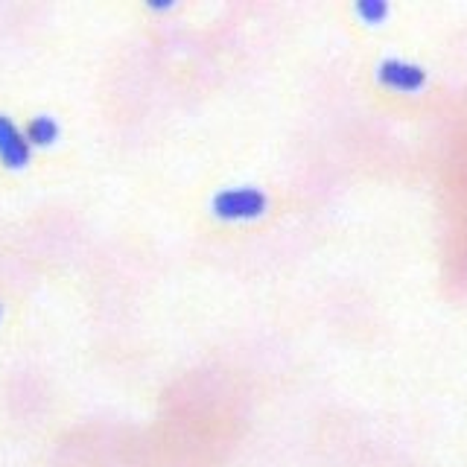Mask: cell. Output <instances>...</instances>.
<instances>
[{"instance_id":"cell-1","label":"cell","mask_w":467,"mask_h":467,"mask_svg":"<svg viewBox=\"0 0 467 467\" xmlns=\"http://www.w3.org/2000/svg\"><path fill=\"white\" fill-rule=\"evenodd\" d=\"M211 204L219 219H257L269 208V199L257 187H231L216 193Z\"/></svg>"},{"instance_id":"cell-2","label":"cell","mask_w":467,"mask_h":467,"mask_svg":"<svg viewBox=\"0 0 467 467\" xmlns=\"http://www.w3.org/2000/svg\"><path fill=\"white\" fill-rule=\"evenodd\" d=\"M29 155H33V143L26 135H21L18 126H15L6 114H0V161L9 170H24L29 164Z\"/></svg>"},{"instance_id":"cell-3","label":"cell","mask_w":467,"mask_h":467,"mask_svg":"<svg viewBox=\"0 0 467 467\" xmlns=\"http://www.w3.org/2000/svg\"><path fill=\"white\" fill-rule=\"evenodd\" d=\"M377 77L383 85L394 88V91H420L423 85H427V70L412 65V62H403V58H386L383 65H379Z\"/></svg>"},{"instance_id":"cell-4","label":"cell","mask_w":467,"mask_h":467,"mask_svg":"<svg viewBox=\"0 0 467 467\" xmlns=\"http://www.w3.org/2000/svg\"><path fill=\"white\" fill-rule=\"evenodd\" d=\"M26 138L33 146H50L58 138V123L53 120V117H44V114L33 117L26 126Z\"/></svg>"},{"instance_id":"cell-5","label":"cell","mask_w":467,"mask_h":467,"mask_svg":"<svg viewBox=\"0 0 467 467\" xmlns=\"http://www.w3.org/2000/svg\"><path fill=\"white\" fill-rule=\"evenodd\" d=\"M357 12L362 21L368 24H379L389 15V4H383V0H359L357 4Z\"/></svg>"},{"instance_id":"cell-6","label":"cell","mask_w":467,"mask_h":467,"mask_svg":"<svg viewBox=\"0 0 467 467\" xmlns=\"http://www.w3.org/2000/svg\"><path fill=\"white\" fill-rule=\"evenodd\" d=\"M152 6H155V9H167L170 4H167V0H152Z\"/></svg>"}]
</instances>
